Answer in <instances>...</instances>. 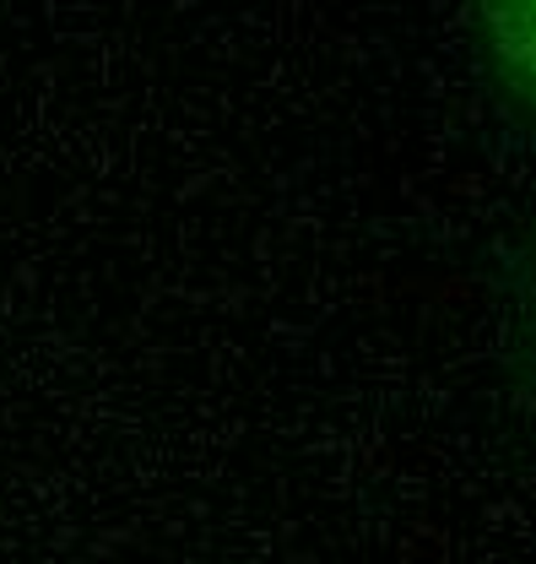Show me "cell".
Returning a JSON list of instances; mask_svg holds the SVG:
<instances>
[{
    "label": "cell",
    "instance_id": "1",
    "mask_svg": "<svg viewBox=\"0 0 536 564\" xmlns=\"http://www.w3.org/2000/svg\"><path fill=\"white\" fill-rule=\"evenodd\" d=\"M471 6L493 70L526 109H536V0H471Z\"/></svg>",
    "mask_w": 536,
    "mask_h": 564
}]
</instances>
